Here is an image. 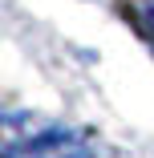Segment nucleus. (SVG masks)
Returning <instances> with one entry per match:
<instances>
[{"label": "nucleus", "instance_id": "1", "mask_svg": "<svg viewBox=\"0 0 154 158\" xmlns=\"http://www.w3.org/2000/svg\"><path fill=\"white\" fill-rule=\"evenodd\" d=\"M8 158H89V150H85L81 142H73L69 134H45V138H37V142H28L24 150L12 146Z\"/></svg>", "mask_w": 154, "mask_h": 158}]
</instances>
